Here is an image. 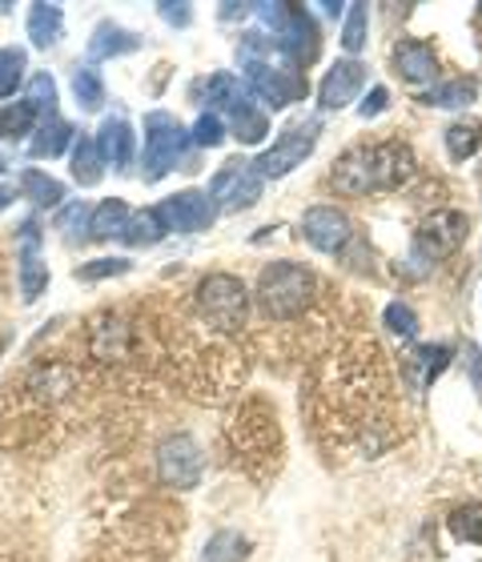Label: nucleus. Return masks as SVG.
<instances>
[{
	"instance_id": "obj_1",
	"label": "nucleus",
	"mask_w": 482,
	"mask_h": 562,
	"mask_svg": "<svg viewBox=\"0 0 482 562\" xmlns=\"http://www.w3.org/2000/svg\"><path fill=\"white\" fill-rule=\"evenodd\" d=\"M414 173V153L402 140H378V145H358V149L341 153L334 161L329 186L346 193V198H370V193H386L399 189Z\"/></svg>"
},
{
	"instance_id": "obj_2",
	"label": "nucleus",
	"mask_w": 482,
	"mask_h": 562,
	"mask_svg": "<svg viewBox=\"0 0 482 562\" xmlns=\"http://www.w3.org/2000/svg\"><path fill=\"white\" fill-rule=\"evenodd\" d=\"M310 297H314V273L298 261H273L258 278V305L266 317H298L306 314Z\"/></svg>"
},
{
	"instance_id": "obj_3",
	"label": "nucleus",
	"mask_w": 482,
	"mask_h": 562,
	"mask_svg": "<svg viewBox=\"0 0 482 562\" xmlns=\"http://www.w3.org/2000/svg\"><path fill=\"white\" fill-rule=\"evenodd\" d=\"M193 305H198V317L210 329H217V334H237V329L246 326L249 290H246V281L234 278V273H210V278L198 281Z\"/></svg>"
},
{
	"instance_id": "obj_4",
	"label": "nucleus",
	"mask_w": 482,
	"mask_h": 562,
	"mask_svg": "<svg viewBox=\"0 0 482 562\" xmlns=\"http://www.w3.org/2000/svg\"><path fill=\"white\" fill-rule=\"evenodd\" d=\"M467 213L459 210H435L430 217H423L418 225V234H414V254H411V266L414 273H423L426 266H435V261H447L450 254H459V246L467 241Z\"/></svg>"
},
{
	"instance_id": "obj_5",
	"label": "nucleus",
	"mask_w": 482,
	"mask_h": 562,
	"mask_svg": "<svg viewBox=\"0 0 482 562\" xmlns=\"http://www.w3.org/2000/svg\"><path fill=\"white\" fill-rule=\"evenodd\" d=\"M229 442H234V454L246 462H278L273 458L278 454V418L261 402H249L229 422Z\"/></svg>"
},
{
	"instance_id": "obj_6",
	"label": "nucleus",
	"mask_w": 482,
	"mask_h": 562,
	"mask_svg": "<svg viewBox=\"0 0 482 562\" xmlns=\"http://www.w3.org/2000/svg\"><path fill=\"white\" fill-rule=\"evenodd\" d=\"M189 130L181 125L177 117H169V113H149L145 117V181H161L169 169L177 165V157L186 153L189 145Z\"/></svg>"
},
{
	"instance_id": "obj_7",
	"label": "nucleus",
	"mask_w": 482,
	"mask_h": 562,
	"mask_svg": "<svg viewBox=\"0 0 482 562\" xmlns=\"http://www.w3.org/2000/svg\"><path fill=\"white\" fill-rule=\"evenodd\" d=\"M201 470H205V454L193 442V434H169L157 446V479L169 491H193L201 482Z\"/></svg>"
},
{
	"instance_id": "obj_8",
	"label": "nucleus",
	"mask_w": 482,
	"mask_h": 562,
	"mask_svg": "<svg viewBox=\"0 0 482 562\" xmlns=\"http://www.w3.org/2000/svg\"><path fill=\"white\" fill-rule=\"evenodd\" d=\"M246 89L258 97L261 105L285 109L306 97V77L294 69V65H270V60H254L246 65Z\"/></svg>"
},
{
	"instance_id": "obj_9",
	"label": "nucleus",
	"mask_w": 482,
	"mask_h": 562,
	"mask_svg": "<svg viewBox=\"0 0 482 562\" xmlns=\"http://www.w3.org/2000/svg\"><path fill=\"white\" fill-rule=\"evenodd\" d=\"M318 133H322L318 121H302V125H294V130H285L282 137L273 140L270 149L254 161V169H258L261 177H285L290 169H298L310 153L318 149Z\"/></svg>"
},
{
	"instance_id": "obj_10",
	"label": "nucleus",
	"mask_w": 482,
	"mask_h": 562,
	"mask_svg": "<svg viewBox=\"0 0 482 562\" xmlns=\"http://www.w3.org/2000/svg\"><path fill=\"white\" fill-rule=\"evenodd\" d=\"M161 222L169 234H201L210 229L213 217H217V205H213L210 193H198V189H186V193H173L157 205Z\"/></svg>"
},
{
	"instance_id": "obj_11",
	"label": "nucleus",
	"mask_w": 482,
	"mask_h": 562,
	"mask_svg": "<svg viewBox=\"0 0 482 562\" xmlns=\"http://www.w3.org/2000/svg\"><path fill=\"white\" fill-rule=\"evenodd\" d=\"M273 48H278V53H285L294 69H302V65H314V60H318V53H322L318 24H314V16L294 4V9H290V16H285V24L273 33Z\"/></svg>"
},
{
	"instance_id": "obj_12",
	"label": "nucleus",
	"mask_w": 482,
	"mask_h": 562,
	"mask_svg": "<svg viewBox=\"0 0 482 562\" xmlns=\"http://www.w3.org/2000/svg\"><path fill=\"white\" fill-rule=\"evenodd\" d=\"M261 181H266V177H261L254 165L229 161V165H222V173L213 177L210 198L225 201V210H249V205L261 198Z\"/></svg>"
},
{
	"instance_id": "obj_13",
	"label": "nucleus",
	"mask_w": 482,
	"mask_h": 562,
	"mask_svg": "<svg viewBox=\"0 0 482 562\" xmlns=\"http://www.w3.org/2000/svg\"><path fill=\"white\" fill-rule=\"evenodd\" d=\"M302 237H306L314 249H322V254H341V249L350 246L354 225H350V217L341 210H334V205H314V210H306V217H302Z\"/></svg>"
},
{
	"instance_id": "obj_14",
	"label": "nucleus",
	"mask_w": 482,
	"mask_h": 562,
	"mask_svg": "<svg viewBox=\"0 0 482 562\" xmlns=\"http://www.w3.org/2000/svg\"><path fill=\"white\" fill-rule=\"evenodd\" d=\"M130 350H133L130 322H121L117 314L93 317V326H89V353H93V362H101V366L125 362Z\"/></svg>"
},
{
	"instance_id": "obj_15",
	"label": "nucleus",
	"mask_w": 482,
	"mask_h": 562,
	"mask_svg": "<svg viewBox=\"0 0 482 562\" xmlns=\"http://www.w3.org/2000/svg\"><path fill=\"white\" fill-rule=\"evenodd\" d=\"M16 273H21V297L36 302L48 290V266L41 261V225L29 217L21 225V258H16Z\"/></svg>"
},
{
	"instance_id": "obj_16",
	"label": "nucleus",
	"mask_w": 482,
	"mask_h": 562,
	"mask_svg": "<svg viewBox=\"0 0 482 562\" xmlns=\"http://www.w3.org/2000/svg\"><path fill=\"white\" fill-rule=\"evenodd\" d=\"M362 85H366V65H362V60H338V65L326 72V81H322L318 105L329 109V113H334V109H346L354 97L362 93Z\"/></svg>"
},
{
	"instance_id": "obj_17",
	"label": "nucleus",
	"mask_w": 482,
	"mask_h": 562,
	"mask_svg": "<svg viewBox=\"0 0 482 562\" xmlns=\"http://www.w3.org/2000/svg\"><path fill=\"white\" fill-rule=\"evenodd\" d=\"M29 394H33L41 406H57L65 402L69 394H77V374H72L69 366H36L33 374H29Z\"/></svg>"
},
{
	"instance_id": "obj_18",
	"label": "nucleus",
	"mask_w": 482,
	"mask_h": 562,
	"mask_svg": "<svg viewBox=\"0 0 482 562\" xmlns=\"http://www.w3.org/2000/svg\"><path fill=\"white\" fill-rule=\"evenodd\" d=\"M97 149H101L105 165H113V169H130L133 149H137V137H133L130 121H125V117H105V121H101V130H97Z\"/></svg>"
},
{
	"instance_id": "obj_19",
	"label": "nucleus",
	"mask_w": 482,
	"mask_h": 562,
	"mask_svg": "<svg viewBox=\"0 0 482 562\" xmlns=\"http://www.w3.org/2000/svg\"><path fill=\"white\" fill-rule=\"evenodd\" d=\"M394 69H399L411 85L435 81V77H438L435 48L426 45V41H402V45L394 48Z\"/></svg>"
},
{
	"instance_id": "obj_20",
	"label": "nucleus",
	"mask_w": 482,
	"mask_h": 562,
	"mask_svg": "<svg viewBox=\"0 0 482 562\" xmlns=\"http://www.w3.org/2000/svg\"><path fill=\"white\" fill-rule=\"evenodd\" d=\"M133 48H142V36L130 33V29H121V24H113V21H101L93 41H89V57L109 60V57H125Z\"/></svg>"
},
{
	"instance_id": "obj_21",
	"label": "nucleus",
	"mask_w": 482,
	"mask_h": 562,
	"mask_svg": "<svg viewBox=\"0 0 482 562\" xmlns=\"http://www.w3.org/2000/svg\"><path fill=\"white\" fill-rule=\"evenodd\" d=\"M60 33H65V9L36 0L33 9H29V41H33L36 48H48V45H57Z\"/></svg>"
},
{
	"instance_id": "obj_22",
	"label": "nucleus",
	"mask_w": 482,
	"mask_h": 562,
	"mask_svg": "<svg viewBox=\"0 0 482 562\" xmlns=\"http://www.w3.org/2000/svg\"><path fill=\"white\" fill-rule=\"evenodd\" d=\"M72 140H77V133H72V125L65 117H45L41 121V130H36L33 145H29V153L33 157H41V161H53V157H60L65 149H72Z\"/></svg>"
},
{
	"instance_id": "obj_23",
	"label": "nucleus",
	"mask_w": 482,
	"mask_h": 562,
	"mask_svg": "<svg viewBox=\"0 0 482 562\" xmlns=\"http://www.w3.org/2000/svg\"><path fill=\"white\" fill-rule=\"evenodd\" d=\"M450 362V346H418V350L406 358V374H411L414 390H426L435 382Z\"/></svg>"
},
{
	"instance_id": "obj_24",
	"label": "nucleus",
	"mask_w": 482,
	"mask_h": 562,
	"mask_svg": "<svg viewBox=\"0 0 482 562\" xmlns=\"http://www.w3.org/2000/svg\"><path fill=\"white\" fill-rule=\"evenodd\" d=\"M72 177H77V186L93 189L101 186V177H105V157L97 149V137H77L72 140Z\"/></svg>"
},
{
	"instance_id": "obj_25",
	"label": "nucleus",
	"mask_w": 482,
	"mask_h": 562,
	"mask_svg": "<svg viewBox=\"0 0 482 562\" xmlns=\"http://www.w3.org/2000/svg\"><path fill=\"white\" fill-rule=\"evenodd\" d=\"M130 217H133V210L121 198L101 201V205L93 210V225H89V237H97V241H113V237L125 234Z\"/></svg>"
},
{
	"instance_id": "obj_26",
	"label": "nucleus",
	"mask_w": 482,
	"mask_h": 562,
	"mask_svg": "<svg viewBox=\"0 0 482 562\" xmlns=\"http://www.w3.org/2000/svg\"><path fill=\"white\" fill-rule=\"evenodd\" d=\"M21 193L33 201L36 210H57L60 201H65V186H60L57 177L41 173V169H24V173H21Z\"/></svg>"
},
{
	"instance_id": "obj_27",
	"label": "nucleus",
	"mask_w": 482,
	"mask_h": 562,
	"mask_svg": "<svg viewBox=\"0 0 482 562\" xmlns=\"http://www.w3.org/2000/svg\"><path fill=\"white\" fill-rule=\"evenodd\" d=\"M479 97V81H447V85H435L430 93H418V105H430V109H467Z\"/></svg>"
},
{
	"instance_id": "obj_28",
	"label": "nucleus",
	"mask_w": 482,
	"mask_h": 562,
	"mask_svg": "<svg viewBox=\"0 0 482 562\" xmlns=\"http://www.w3.org/2000/svg\"><path fill=\"white\" fill-rule=\"evenodd\" d=\"M229 125H234V137L242 140V145H258V140L270 137V121H266V113H261L254 101L237 105L234 113H229Z\"/></svg>"
},
{
	"instance_id": "obj_29",
	"label": "nucleus",
	"mask_w": 482,
	"mask_h": 562,
	"mask_svg": "<svg viewBox=\"0 0 482 562\" xmlns=\"http://www.w3.org/2000/svg\"><path fill=\"white\" fill-rule=\"evenodd\" d=\"M479 145H482V121L462 117V121H455V125L447 130L450 161H471L474 153H479Z\"/></svg>"
},
{
	"instance_id": "obj_30",
	"label": "nucleus",
	"mask_w": 482,
	"mask_h": 562,
	"mask_svg": "<svg viewBox=\"0 0 482 562\" xmlns=\"http://www.w3.org/2000/svg\"><path fill=\"white\" fill-rule=\"evenodd\" d=\"M165 234H169V229H165L161 213L142 210V213H133V217H130L125 234H121V241H130V246H154V241H161Z\"/></svg>"
},
{
	"instance_id": "obj_31",
	"label": "nucleus",
	"mask_w": 482,
	"mask_h": 562,
	"mask_svg": "<svg viewBox=\"0 0 482 562\" xmlns=\"http://www.w3.org/2000/svg\"><path fill=\"white\" fill-rule=\"evenodd\" d=\"M249 539L237 535V530H217L210 542H205V559L201 562H246Z\"/></svg>"
},
{
	"instance_id": "obj_32",
	"label": "nucleus",
	"mask_w": 482,
	"mask_h": 562,
	"mask_svg": "<svg viewBox=\"0 0 482 562\" xmlns=\"http://www.w3.org/2000/svg\"><path fill=\"white\" fill-rule=\"evenodd\" d=\"M36 113L29 101H21V105H0V140H16V137H29L36 125Z\"/></svg>"
},
{
	"instance_id": "obj_33",
	"label": "nucleus",
	"mask_w": 482,
	"mask_h": 562,
	"mask_svg": "<svg viewBox=\"0 0 482 562\" xmlns=\"http://www.w3.org/2000/svg\"><path fill=\"white\" fill-rule=\"evenodd\" d=\"M205 93H210V105L225 109V113H234L237 105H246L249 101L234 72H217V77H210V89H205Z\"/></svg>"
},
{
	"instance_id": "obj_34",
	"label": "nucleus",
	"mask_w": 482,
	"mask_h": 562,
	"mask_svg": "<svg viewBox=\"0 0 482 562\" xmlns=\"http://www.w3.org/2000/svg\"><path fill=\"white\" fill-rule=\"evenodd\" d=\"M447 527L459 542H474V547H479L482 542V503H467V506H459V510H450Z\"/></svg>"
},
{
	"instance_id": "obj_35",
	"label": "nucleus",
	"mask_w": 482,
	"mask_h": 562,
	"mask_svg": "<svg viewBox=\"0 0 482 562\" xmlns=\"http://www.w3.org/2000/svg\"><path fill=\"white\" fill-rule=\"evenodd\" d=\"M72 97H77V105L89 109V113L105 105V81H101V72L97 69L72 72Z\"/></svg>"
},
{
	"instance_id": "obj_36",
	"label": "nucleus",
	"mask_w": 482,
	"mask_h": 562,
	"mask_svg": "<svg viewBox=\"0 0 482 562\" xmlns=\"http://www.w3.org/2000/svg\"><path fill=\"white\" fill-rule=\"evenodd\" d=\"M24 65H29V53L16 45L0 48V97H12L24 81Z\"/></svg>"
},
{
	"instance_id": "obj_37",
	"label": "nucleus",
	"mask_w": 482,
	"mask_h": 562,
	"mask_svg": "<svg viewBox=\"0 0 482 562\" xmlns=\"http://www.w3.org/2000/svg\"><path fill=\"white\" fill-rule=\"evenodd\" d=\"M29 105L36 113H45V117H57V81L48 72H33V81H29Z\"/></svg>"
},
{
	"instance_id": "obj_38",
	"label": "nucleus",
	"mask_w": 482,
	"mask_h": 562,
	"mask_svg": "<svg viewBox=\"0 0 482 562\" xmlns=\"http://www.w3.org/2000/svg\"><path fill=\"white\" fill-rule=\"evenodd\" d=\"M366 45V4H346V24H341V48L350 53H362Z\"/></svg>"
},
{
	"instance_id": "obj_39",
	"label": "nucleus",
	"mask_w": 482,
	"mask_h": 562,
	"mask_svg": "<svg viewBox=\"0 0 482 562\" xmlns=\"http://www.w3.org/2000/svg\"><path fill=\"white\" fill-rule=\"evenodd\" d=\"M89 225H93V210H89L85 201H72V205H65V210L57 213V229L65 237L89 234Z\"/></svg>"
},
{
	"instance_id": "obj_40",
	"label": "nucleus",
	"mask_w": 482,
	"mask_h": 562,
	"mask_svg": "<svg viewBox=\"0 0 482 562\" xmlns=\"http://www.w3.org/2000/svg\"><path fill=\"white\" fill-rule=\"evenodd\" d=\"M382 322H386V329L390 334H399V338H414V334H418V314H414L406 302H390Z\"/></svg>"
},
{
	"instance_id": "obj_41",
	"label": "nucleus",
	"mask_w": 482,
	"mask_h": 562,
	"mask_svg": "<svg viewBox=\"0 0 482 562\" xmlns=\"http://www.w3.org/2000/svg\"><path fill=\"white\" fill-rule=\"evenodd\" d=\"M189 137H193V145H201V149H213V145H222L225 140V125L217 113H201L198 125L189 130Z\"/></svg>"
},
{
	"instance_id": "obj_42",
	"label": "nucleus",
	"mask_w": 482,
	"mask_h": 562,
	"mask_svg": "<svg viewBox=\"0 0 482 562\" xmlns=\"http://www.w3.org/2000/svg\"><path fill=\"white\" fill-rule=\"evenodd\" d=\"M121 273H130V261L125 258H101V261H89L77 270V278L85 281H97V278H121Z\"/></svg>"
},
{
	"instance_id": "obj_43",
	"label": "nucleus",
	"mask_w": 482,
	"mask_h": 562,
	"mask_svg": "<svg viewBox=\"0 0 482 562\" xmlns=\"http://www.w3.org/2000/svg\"><path fill=\"white\" fill-rule=\"evenodd\" d=\"M157 12H161L165 24H177V29H186V24L193 21V4H186V0H181V4H173V0H161V4H157Z\"/></svg>"
},
{
	"instance_id": "obj_44",
	"label": "nucleus",
	"mask_w": 482,
	"mask_h": 562,
	"mask_svg": "<svg viewBox=\"0 0 482 562\" xmlns=\"http://www.w3.org/2000/svg\"><path fill=\"white\" fill-rule=\"evenodd\" d=\"M386 101H390V93H386V89H382V85H374V89H370V93H366V101H362V105H358V113H362V117L370 121V117H378V113H382V109H386Z\"/></svg>"
},
{
	"instance_id": "obj_45",
	"label": "nucleus",
	"mask_w": 482,
	"mask_h": 562,
	"mask_svg": "<svg viewBox=\"0 0 482 562\" xmlns=\"http://www.w3.org/2000/svg\"><path fill=\"white\" fill-rule=\"evenodd\" d=\"M254 4H222V21H234V16H246Z\"/></svg>"
},
{
	"instance_id": "obj_46",
	"label": "nucleus",
	"mask_w": 482,
	"mask_h": 562,
	"mask_svg": "<svg viewBox=\"0 0 482 562\" xmlns=\"http://www.w3.org/2000/svg\"><path fill=\"white\" fill-rule=\"evenodd\" d=\"M12 201H16V189H12V186H0V210H9Z\"/></svg>"
},
{
	"instance_id": "obj_47",
	"label": "nucleus",
	"mask_w": 482,
	"mask_h": 562,
	"mask_svg": "<svg viewBox=\"0 0 482 562\" xmlns=\"http://www.w3.org/2000/svg\"><path fill=\"white\" fill-rule=\"evenodd\" d=\"M4 169H9V157H4V153H0V173H4Z\"/></svg>"
},
{
	"instance_id": "obj_48",
	"label": "nucleus",
	"mask_w": 482,
	"mask_h": 562,
	"mask_svg": "<svg viewBox=\"0 0 482 562\" xmlns=\"http://www.w3.org/2000/svg\"><path fill=\"white\" fill-rule=\"evenodd\" d=\"M12 9V4H4V0H0V12H9Z\"/></svg>"
}]
</instances>
